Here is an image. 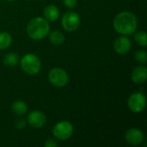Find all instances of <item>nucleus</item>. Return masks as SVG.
<instances>
[{"label": "nucleus", "mask_w": 147, "mask_h": 147, "mask_svg": "<svg viewBox=\"0 0 147 147\" xmlns=\"http://www.w3.org/2000/svg\"><path fill=\"white\" fill-rule=\"evenodd\" d=\"M12 111L16 115H23L28 111V106L27 104L22 101H16L11 105Z\"/></svg>", "instance_id": "14"}, {"label": "nucleus", "mask_w": 147, "mask_h": 147, "mask_svg": "<svg viewBox=\"0 0 147 147\" xmlns=\"http://www.w3.org/2000/svg\"><path fill=\"white\" fill-rule=\"evenodd\" d=\"M20 60V57L16 53H9L5 55L3 63L7 66H15Z\"/></svg>", "instance_id": "16"}, {"label": "nucleus", "mask_w": 147, "mask_h": 147, "mask_svg": "<svg viewBox=\"0 0 147 147\" xmlns=\"http://www.w3.org/2000/svg\"><path fill=\"white\" fill-rule=\"evenodd\" d=\"M27 121L28 123L34 128H41L47 122V117L41 111L34 110L28 114Z\"/></svg>", "instance_id": "9"}, {"label": "nucleus", "mask_w": 147, "mask_h": 147, "mask_svg": "<svg viewBox=\"0 0 147 147\" xmlns=\"http://www.w3.org/2000/svg\"><path fill=\"white\" fill-rule=\"evenodd\" d=\"M127 105L129 109L134 113L142 112L146 106V96L142 92L133 93L127 100Z\"/></svg>", "instance_id": "7"}, {"label": "nucleus", "mask_w": 147, "mask_h": 147, "mask_svg": "<svg viewBox=\"0 0 147 147\" xmlns=\"http://www.w3.org/2000/svg\"><path fill=\"white\" fill-rule=\"evenodd\" d=\"M50 32L48 22L43 17H34L27 25V34L28 37L34 40H40L47 37Z\"/></svg>", "instance_id": "2"}, {"label": "nucleus", "mask_w": 147, "mask_h": 147, "mask_svg": "<svg viewBox=\"0 0 147 147\" xmlns=\"http://www.w3.org/2000/svg\"><path fill=\"white\" fill-rule=\"evenodd\" d=\"M15 126H16V127L17 129H22V128H24L26 127V121H23V120H22V119H20V120H18L16 122Z\"/></svg>", "instance_id": "21"}, {"label": "nucleus", "mask_w": 147, "mask_h": 147, "mask_svg": "<svg viewBox=\"0 0 147 147\" xmlns=\"http://www.w3.org/2000/svg\"><path fill=\"white\" fill-rule=\"evenodd\" d=\"M113 25L117 33L122 35H131L137 29L138 20L134 13L122 11L115 16Z\"/></svg>", "instance_id": "1"}, {"label": "nucleus", "mask_w": 147, "mask_h": 147, "mask_svg": "<svg viewBox=\"0 0 147 147\" xmlns=\"http://www.w3.org/2000/svg\"><path fill=\"white\" fill-rule=\"evenodd\" d=\"M64 3L67 8L72 9L77 5L78 0H64Z\"/></svg>", "instance_id": "19"}, {"label": "nucleus", "mask_w": 147, "mask_h": 147, "mask_svg": "<svg viewBox=\"0 0 147 147\" xmlns=\"http://www.w3.org/2000/svg\"><path fill=\"white\" fill-rule=\"evenodd\" d=\"M22 70L28 75L37 74L41 68V62L39 57L34 53L25 54L20 60Z\"/></svg>", "instance_id": "3"}, {"label": "nucleus", "mask_w": 147, "mask_h": 147, "mask_svg": "<svg viewBox=\"0 0 147 147\" xmlns=\"http://www.w3.org/2000/svg\"><path fill=\"white\" fill-rule=\"evenodd\" d=\"M72 134L73 126L68 121H61L55 124V126L53 128V136L60 141L67 140L71 137Z\"/></svg>", "instance_id": "4"}, {"label": "nucleus", "mask_w": 147, "mask_h": 147, "mask_svg": "<svg viewBox=\"0 0 147 147\" xmlns=\"http://www.w3.org/2000/svg\"><path fill=\"white\" fill-rule=\"evenodd\" d=\"M43 15L47 21L54 22L59 16V10L57 6L53 5V4H49L45 8L44 11H43Z\"/></svg>", "instance_id": "12"}, {"label": "nucleus", "mask_w": 147, "mask_h": 147, "mask_svg": "<svg viewBox=\"0 0 147 147\" xmlns=\"http://www.w3.org/2000/svg\"><path fill=\"white\" fill-rule=\"evenodd\" d=\"M6 1H8V2H12V1H15V0H6Z\"/></svg>", "instance_id": "22"}, {"label": "nucleus", "mask_w": 147, "mask_h": 147, "mask_svg": "<svg viewBox=\"0 0 147 147\" xmlns=\"http://www.w3.org/2000/svg\"><path fill=\"white\" fill-rule=\"evenodd\" d=\"M135 59L141 64H146L147 62V53L146 50H138L135 53Z\"/></svg>", "instance_id": "18"}, {"label": "nucleus", "mask_w": 147, "mask_h": 147, "mask_svg": "<svg viewBox=\"0 0 147 147\" xmlns=\"http://www.w3.org/2000/svg\"><path fill=\"white\" fill-rule=\"evenodd\" d=\"M50 42L54 46H60L65 42V35L59 30H53L48 34Z\"/></svg>", "instance_id": "13"}, {"label": "nucleus", "mask_w": 147, "mask_h": 147, "mask_svg": "<svg viewBox=\"0 0 147 147\" xmlns=\"http://www.w3.org/2000/svg\"><path fill=\"white\" fill-rule=\"evenodd\" d=\"M48 80L49 82L55 87H64L69 82V76L67 72L59 67H56L52 69L48 73Z\"/></svg>", "instance_id": "5"}, {"label": "nucleus", "mask_w": 147, "mask_h": 147, "mask_svg": "<svg viewBox=\"0 0 147 147\" xmlns=\"http://www.w3.org/2000/svg\"><path fill=\"white\" fill-rule=\"evenodd\" d=\"M134 40L140 47L147 46V34L145 31H139L134 34Z\"/></svg>", "instance_id": "17"}, {"label": "nucleus", "mask_w": 147, "mask_h": 147, "mask_svg": "<svg viewBox=\"0 0 147 147\" xmlns=\"http://www.w3.org/2000/svg\"><path fill=\"white\" fill-rule=\"evenodd\" d=\"M12 43V36L7 32H0V49H7Z\"/></svg>", "instance_id": "15"}, {"label": "nucleus", "mask_w": 147, "mask_h": 147, "mask_svg": "<svg viewBox=\"0 0 147 147\" xmlns=\"http://www.w3.org/2000/svg\"><path fill=\"white\" fill-rule=\"evenodd\" d=\"M145 139L144 134L141 130L137 128L128 129L125 134L126 141L131 146H140L143 143Z\"/></svg>", "instance_id": "10"}, {"label": "nucleus", "mask_w": 147, "mask_h": 147, "mask_svg": "<svg viewBox=\"0 0 147 147\" xmlns=\"http://www.w3.org/2000/svg\"><path fill=\"white\" fill-rule=\"evenodd\" d=\"M132 47V41L131 40L127 37V35H121L117 37L114 43V49L115 51L121 55L127 54Z\"/></svg>", "instance_id": "8"}, {"label": "nucleus", "mask_w": 147, "mask_h": 147, "mask_svg": "<svg viewBox=\"0 0 147 147\" xmlns=\"http://www.w3.org/2000/svg\"><path fill=\"white\" fill-rule=\"evenodd\" d=\"M44 146L46 147H57L58 146V142H56V140H54L53 139H48L45 142Z\"/></svg>", "instance_id": "20"}, {"label": "nucleus", "mask_w": 147, "mask_h": 147, "mask_svg": "<svg viewBox=\"0 0 147 147\" xmlns=\"http://www.w3.org/2000/svg\"><path fill=\"white\" fill-rule=\"evenodd\" d=\"M81 19L79 15L74 11L65 12L61 19V24L65 30L68 32H73L80 26Z\"/></svg>", "instance_id": "6"}, {"label": "nucleus", "mask_w": 147, "mask_h": 147, "mask_svg": "<svg viewBox=\"0 0 147 147\" xmlns=\"http://www.w3.org/2000/svg\"><path fill=\"white\" fill-rule=\"evenodd\" d=\"M132 81L135 84H143L146 81L147 68L146 66H138L133 70L131 74Z\"/></svg>", "instance_id": "11"}]
</instances>
